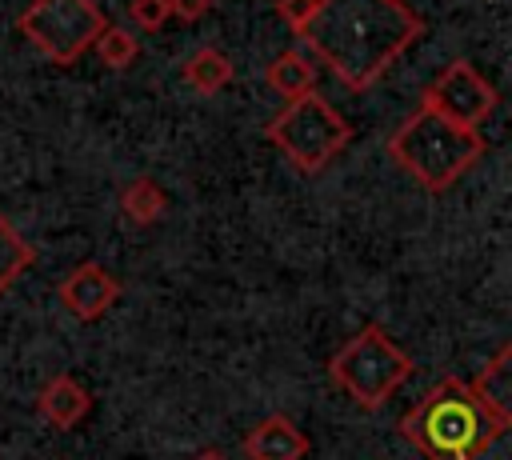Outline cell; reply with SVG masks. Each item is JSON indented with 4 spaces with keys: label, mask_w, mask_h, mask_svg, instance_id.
Wrapping results in <instances>:
<instances>
[{
    "label": "cell",
    "mask_w": 512,
    "mask_h": 460,
    "mask_svg": "<svg viewBox=\"0 0 512 460\" xmlns=\"http://www.w3.org/2000/svg\"><path fill=\"white\" fill-rule=\"evenodd\" d=\"M420 36L424 20L404 0H320L300 32L348 92L372 88Z\"/></svg>",
    "instance_id": "1"
},
{
    "label": "cell",
    "mask_w": 512,
    "mask_h": 460,
    "mask_svg": "<svg viewBox=\"0 0 512 460\" xmlns=\"http://www.w3.org/2000/svg\"><path fill=\"white\" fill-rule=\"evenodd\" d=\"M500 420L484 408L472 384L460 376L436 380L404 416L400 436L424 456V460H476L492 448L500 436Z\"/></svg>",
    "instance_id": "2"
},
{
    "label": "cell",
    "mask_w": 512,
    "mask_h": 460,
    "mask_svg": "<svg viewBox=\"0 0 512 460\" xmlns=\"http://www.w3.org/2000/svg\"><path fill=\"white\" fill-rule=\"evenodd\" d=\"M388 156L428 192H448L480 156L484 140L476 128L452 124L448 116L432 108H416L392 136H388Z\"/></svg>",
    "instance_id": "3"
},
{
    "label": "cell",
    "mask_w": 512,
    "mask_h": 460,
    "mask_svg": "<svg viewBox=\"0 0 512 460\" xmlns=\"http://www.w3.org/2000/svg\"><path fill=\"white\" fill-rule=\"evenodd\" d=\"M416 372L412 356L380 328L364 324L352 340H344L328 360V380L364 412L388 404V396Z\"/></svg>",
    "instance_id": "4"
},
{
    "label": "cell",
    "mask_w": 512,
    "mask_h": 460,
    "mask_svg": "<svg viewBox=\"0 0 512 460\" xmlns=\"http://www.w3.org/2000/svg\"><path fill=\"white\" fill-rule=\"evenodd\" d=\"M264 140H272V148H280L300 172H320L348 148L352 124L320 92H308L264 124Z\"/></svg>",
    "instance_id": "5"
},
{
    "label": "cell",
    "mask_w": 512,
    "mask_h": 460,
    "mask_svg": "<svg viewBox=\"0 0 512 460\" xmlns=\"http://www.w3.org/2000/svg\"><path fill=\"white\" fill-rule=\"evenodd\" d=\"M16 28L48 64L68 68L96 48L108 20L96 0H32L20 12Z\"/></svg>",
    "instance_id": "6"
},
{
    "label": "cell",
    "mask_w": 512,
    "mask_h": 460,
    "mask_svg": "<svg viewBox=\"0 0 512 460\" xmlns=\"http://www.w3.org/2000/svg\"><path fill=\"white\" fill-rule=\"evenodd\" d=\"M496 104H500L496 88L468 60H452L420 96V108H432V112H440L464 128H480L496 112Z\"/></svg>",
    "instance_id": "7"
},
{
    "label": "cell",
    "mask_w": 512,
    "mask_h": 460,
    "mask_svg": "<svg viewBox=\"0 0 512 460\" xmlns=\"http://www.w3.org/2000/svg\"><path fill=\"white\" fill-rule=\"evenodd\" d=\"M60 304L80 320V324H96L100 316H108V308L120 300V280L100 264V260H84L76 264L64 280H60Z\"/></svg>",
    "instance_id": "8"
},
{
    "label": "cell",
    "mask_w": 512,
    "mask_h": 460,
    "mask_svg": "<svg viewBox=\"0 0 512 460\" xmlns=\"http://www.w3.org/2000/svg\"><path fill=\"white\" fill-rule=\"evenodd\" d=\"M308 436L292 424V416L272 412L260 424L248 428L244 436V456L248 460H304L308 456Z\"/></svg>",
    "instance_id": "9"
},
{
    "label": "cell",
    "mask_w": 512,
    "mask_h": 460,
    "mask_svg": "<svg viewBox=\"0 0 512 460\" xmlns=\"http://www.w3.org/2000/svg\"><path fill=\"white\" fill-rule=\"evenodd\" d=\"M36 412H40V420H48L52 428L68 432V428H76V424L88 420V412H92V392H88L76 376L56 372L52 380H44V388H40V396H36Z\"/></svg>",
    "instance_id": "10"
},
{
    "label": "cell",
    "mask_w": 512,
    "mask_h": 460,
    "mask_svg": "<svg viewBox=\"0 0 512 460\" xmlns=\"http://www.w3.org/2000/svg\"><path fill=\"white\" fill-rule=\"evenodd\" d=\"M484 408L500 420V428H512V340L496 348V356L476 372L472 380Z\"/></svg>",
    "instance_id": "11"
},
{
    "label": "cell",
    "mask_w": 512,
    "mask_h": 460,
    "mask_svg": "<svg viewBox=\"0 0 512 460\" xmlns=\"http://www.w3.org/2000/svg\"><path fill=\"white\" fill-rule=\"evenodd\" d=\"M264 80H268V88H276L288 104H292V100H304L308 92H316V68H312V60H308L304 52H296V48L280 52V56L264 68Z\"/></svg>",
    "instance_id": "12"
},
{
    "label": "cell",
    "mask_w": 512,
    "mask_h": 460,
    "mask_svg": "<svg viewBox=\"0 0 512 460\" xmlns=\"http://www.w3.org/2000/svg\"><path fill=\"white\" fill-rule=\"evenodd\" d=\"M180 76H184V84H192V92H200V96H216L220 88H228L232 84V60L220 52V48H196L184 64H180Z\"/></svg>",
    "instance_id": "13"
},
{
    "label": "cell",
    "mask_w": 512,
    "mask_h": 460,
    "mask_svg": "<svg viewBox=\"0 0 512 460\" xmlns=\"http://www.w3.org/2000/svg\"><path fill=\"white\" fill-rule=\"evenodd\" d=\"M164 208H168V196L152 176H136L120 188V212L136 228H152L164 216Z\"/></svg>",
    "instance_id": "14"
},
{
    "label": "cell",
    "mask_w": 512,
    "mask_h": 460,
    "mask_svg": "<svg viewBox=\"0 0 512 460\" xmlns=\"http://www.w3.org/2000/svg\"><path fill=\"white\" fill-rule=\"evenodd\" d=\"M32 260H36V248L16 232V224L0 212V296L32 268Z\"/></svg>",
    "instance_id": "15"
},
{
    "label": "cell",
    "mask_w": 512,
    "mask_h": 460,
    "mask_svg": "<svg viewBox=\"0 0 512 460\" xmlns=\"http://www.w3.org/2000/svg\"><path fill=\"white\" fill-rule=\"evenodd\" d=\"M96 56H100V64L104 68H112V72H124V68H132L136 64V56H140V44H136V36L128 32V28H120V24H108L104 28V36L96 40V48H92Z\"/></svg>",
    "instance_id": "16"
},
{
    "label": "cell",
    "mask_w": 512,
    "mask_h": 460,
    "mask_svg": "<svg viewBox=\"0 0 512 460\" xmlns=\"http://www.w3.org/2000/svg\"><path fill=\"white\" fill-rule=\"evenodd\" d=\"M128 20L140 32H160L172 20V4L168 0H128Z\"/></svg>",
    "instance_id": "17"
},
{
    "label": "cell",
    "mask_w": 512,
    "mask_h": 460,
    "mask_svg": "<svg viewBox=\"0 0 512 460\" xmlns=\"http://www.w3.org/2000/svg\"><path fill=\"white\" fill-rule=\"evenodd\" d=\"M316 8H320V0H276V16H280L296 36L308 28V20L316 16Z\"/></svg>",
    "instance_id": "18"
},
{
    "label": "cell",
    "mask_w": 512,
    "mask_h": 460,
    "mask_svg": "<svg viewBox=\"0 0 512 460\" xmlns=\"http://www.w3.org/2000/svg\"><path fill=\"white\" fill-rule=\"evenodd\" d=\"M168 4H172V16L184 20V24H196L212 12V0H168Z\"/></svg>",
    "instance_id": "19"
},
{
    "label": "cell",
    "mask_w": 512,
    "mask_h": 460,
    "mask_svg": "<svg viewBox=\"0 0 512 460\" xmlns=\"http://www.w3.org/2000/svg\"><path fill=\"white\" fill-rule=\"evenodd\" d=\"M192 460H228V456H224L220 448H200V452H196Z\"/></svg>",
    "instance_id": "20"
}]
</instances>
